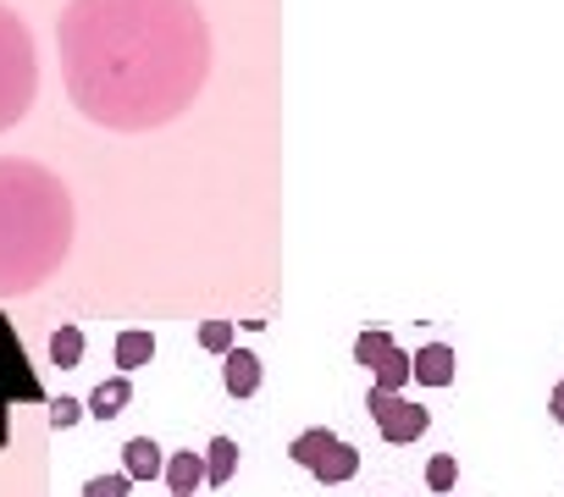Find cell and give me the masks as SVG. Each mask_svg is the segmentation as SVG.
I'll return each instance as SVG.
<instances>
[{"label": "cell", "mask_w": 564, "mask_h": 497, "mask_svg": "<svg viewBox=\"0 0 564 497\" xmlns=\"http://www.w3.org/2000/svg\"><path fill=\"white\" fill-rule=\"evenodd\" d=\"M56 34L73 106L128 133L172 122L210 67L194 0H73Z\"/></svg>", "instance_id": "cell-1"}, {"label": "cell", "mask_w": 564, "mask_h": 497, "mask_svg": "<svg viewBox=\"0 0 564 497\" xmlns=\"http://www.w3.org/2000/svg\"><path fill=\"white\" fill-rule=\"evenodd\" d=\"M73 243L67 183L34 161H0V299L34 294Z\"/></svg>", "instance_id": "cell-2"}, {"label": "cell", "mask_w": 564, "mask_h": 497, "mask_svg": "<svg viewBox=\"0 0 564 497\" xmlns=\"http://www.w3.org/2000/svg\"><path fill=\"white\" fill-rule=\"evenodd\" d=\"M34 40L29 29L0 7V128H12L34 106Z\"/></svg>", "instance_id": "cell-3"}, {"label": "cell", "mask_w": 564, "mask_h": 497, "mask_svg": "<svg viewBox=\"0 0 564 497\" xmlns=\"http://www.w3.org/2000/svg\"><path fill=\"white\" fill-rule=\"evenodd\" d=\"M366 409H371V420H377V431H382V442L388 448H404V442H415V437H426L432 431V409L426 404H410L404 393H366Z\"/></svg>", "instance_id": "cell-4"}, {"label": "cell", "mask_w": 564, "mask_h": 497, "mask_svg": "<svg viewBox=\"0 0 564 497\" xmlns=\"http://www.w3.org/2000/svg\"><path fill=\"white\" fill-rule=\"evenodd\" d=\"M45 404V387L34 382L29 360H23V343L12 338V327L0 321V404Z\"/></svg>", "instance_id": "cell-5"}, {"label": "cell", "mask_w": 564, "mask_h": 497, "mask_svg": "<svg viewBox=\"0 0 564 497\" xmlns=\"http://www.w3.org/2000/svg\"><path fill=\"white\" fill-rule=\"evenodd\" d=\"M410 365H415V382L421 387H454V371H459V360H454L448 343H426L421 354H410Z\"/></svg>", "instance_id": "cell-6"}, {"label": "cell", "mask_w": 564, "mask_h": 497, "mask_svg": "<svg viewBox=\"0 0 564 497\" xmlns=\"http://www.w3.org/2000/svg\"><path fill=\"white\" fill-rule=\"evenodd\" d=\"M221 387H227L232 398H254V393H260V360H254L249 349L221 354Z\"/></svg>", "instance_id": "cell-7"}, {"label": "cell", "mask_w": 564, "mask_h": 497, "mask_svg": "<svg viewBox=\"0 0 564 497\" xmlns=\"http://www.w3.org/2000/svg\"><path fill=\"white\" fill-rule=\"evenodd\" d=\"M311 475H316L322 486H344V481H355V475H360V448L338 437V442L316 459V470H311Z\"/></svg>", "instance_id": "cell-8"}, {"label": "cell", "mask_w": 564, "mask_h": 497, "mask_svg": "<svg viewBox=\"0 0 564 497\" xmlns=\"http://www.w3.org/2000/svg\"><path fill=\"white\" fill-rule=\"evenodd\" d=\"M166 486H172V497H194L199 486H205V453H194V448H183V453H166Z\"/></svg>", "instance_id": "cell-9"}, {"label": "cell", "mask_w": 564, "mask_h": 497, "mask_svg": "<svg viewBox=\"0 0 564 497\" xmlns=\"http://www.w3.org/2000/svg\"><path fill=\"white\" fill-rule=\"evenodd\" d=\"M122 470H128L133 481H155V475L166 470V448H161L155 437H133V442L122 448Z\"/></svg>", "instance_id": "cell-10"}, {"label": "cell", "mask_w": 564, "mask_h": 497, "mask_svg": "<svg viewBox=\"0 0 564 497\" xmlns=\"http://www.w3.org/2000/svg\"><path fill=\"white\" fill-rule=\"evenodd\" d=\"M128 404H133V382H128V376L117 371L111 382H100V387L89 393V404H84V409H89L95 420H117V415H122Z\"/></svg>", "instance_id": "cell-11"}, {"label": "cell", "mask_w": 564, "mask_h": 497, "mask_svg": "<svg viewBox=\"0 0 564 497\" xmlns=\"http://www.w3.org/2000/svg\"><path fill=\"white\" fill-rule=\"evenodd\" d=\"M150 360H155V338H150V332H139V327H133V332H117V371H122V376L144 371Z\"/></svg>", "instance_id": "cell-12"}, {"label": "cell", "mask_w": 564, "mask_h": 497, "mask_svg": "<svg viewBox=\"0 0 564 497\" xmlns=\"http://www.w3.org/2000/svg\"><path fill=\"white\" fill-rule=\"evenodd\" d=\"M232 470H238V442L232 437H210V448H205V486H227Z\"/></svg>", "instance_id": "cell-13"}, {"label": "cell", "mask_w": 564, "mask_h": 497, "mask_svg": "<svg viewBox=\"0 0 564 497\" xmlns=\"http://www.w3.org/2000/svg\"><path fill=\"white\" fill-rule=\"evenodd\" d=\"M410 382H415V365H410V354H404V349H393V354L371 371V387H377V393H404Z\"/></svg>", "instance_id": "cell-14"}, {"label": "cell", "mask_w": 564, "mask_h": 497, "mask_svg": "<svg viewBox=\"0 0 564 497\" xmlns=\"http://www.w3.org/2000/svg\"><path fill=\"white\" fill-rule=\"evenodd\" d=\"M333 442H338V437H333L327 426H311V431H300V437L289 442V459H294V464H305V470H316V459H322Z\"/></svg>", "instance_id": "cell-15"}, {"label": "cell", "mask_w": 564, "mask_h": 497, "mask_svg": "<svg viewBox=\"0 0 564 497\" xmlns=\"http://www.w3.org/2000/svg\"><path fill=\"white\" fill-rule=\"evenodd\" d=\"M51 360H56L62 371H78V360H84V332H78V327H62V332L51 338Z\"/></svg>", "instance_id": "cell-16"}, {"label": "cell", "mask_w": 564, "mask_h": 497, "mask_svg": "<svg viewBox=\"0 0 564 497\" xmlns=\"http://www.w3.org/2000/svg\"><path fill=\"white\" fill-rule=\"evenodd\" d=\"M388 354H393V338H388V332H360V338H355V360H360L366 371H377Z\"/></svg>", "instance_id": "cell-17"}, {"label": "cell", "mask_w": 564, "mask_h": 497, "mask_svg": "<svg viewBox=\"0 0 564 497\" xmlns=\"http://www.w3.org/2000/svg\"><path fill=\"white\" fill-rule=\"evenodd\" d=\"M454 481H459V459H454V453H437V459L426 464V486H432V492H454Z\"/></svg>", "instance_id": "cell-18"}, {"label": "cell", "mask_w": 564, "mask_h": 497, "mask_svg": "<svg viewBox=\"0 0 564 497\" xmlns=\"http://www.w3.org/2000/svg\"><path fill=\"white\" fill-rule=\"evenodd\" d=\"M199 349L205 354H232V321H205L199 327Z\"/></svg>", "instance_id": "cell-19"}, {"label": "cell", "mask_w": 564, "mask_h": 497, "mask_svg": "<svg viewBox=\"0 0 564 497\" xmlns=\"http://www.w3.org/2000/svg\"><path fill=\"white\" fill-rule=\"evenodd\" d=\"M128 486H133L128 470L122 475H95V481H84V497H128Z\"/></svg>", "instance_id": "cell-20"}, {"label": "cell", "mask_w": 564, "mask_h": 497, "mask_svg": "<svg viewBox=\"0 0 564 497\" xmlns=\"http://www.w3.org/2000/svg\"><path fill=\"white\" fill-rule=\"evenodd\" d=\"M84 415H89V409H84L78 398H56V404H51V426H56V431H67V426H78Z\"/></svg>", "instance_id": "cell-21"}, {"label": "cell", "mask_w": 564, "mask_h": 497, "mask_svg": "<svg viewBox=\"0 0 564 497\" xmlns=\"http://www.w3.org/2000/svg\"><path fill=\"white\" fill-rule=\"evenodd\" d=\"M547 409H553V420H558V426H564V376H558V382H553V398H547Z\"/></svg>", "instance_id": "cell-22"}]
</instances>
